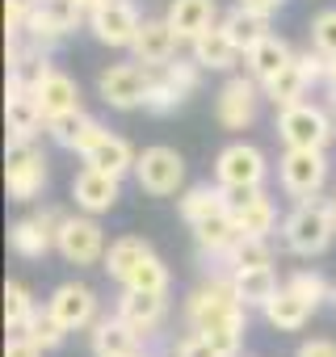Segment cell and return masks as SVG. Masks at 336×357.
Wrapping results in <instances>:
<instances>
[{"instance_id":"19","label":"cell","mask_w":336,"mask_h":357,"mask_svg":"<svg viewBox=\"0 0 336 357\" xmlns=\"http://www.w3.org/2000/svg\"><path fill=\"white\" fill-rule=\"evenodd\" d=\"M177 30L168 26V17H160V22H143L139 26V34H135V43H130V55L143 63V68H164V63H173L177 59Z\"/></svg>"},{"instance_id":"3","label":"cell","mask_w":336,"mask_h":357,"mask_svg":"<svg viewBox=\"0 0 336 357\" xmlns=\"http://www.w3.org/2000/svg\"><path fill=\"white\" fill-rule=\"evenodd\" d=\"M202 63L198 59H173V63H164V68H151V89H147V114H173L185 105V97L198 93L202 84Z\"/></svg>"},{"instance_id":"40","label":"cell","mask_w":336,"mask_h":357,"mask_svg":"<svg viewBox=\"0 0 336 357\" xmlns=\"http://www.w3.org/2000/svg\"><path fill=\"white\" fill-rule=\"evenodd\" d=\"M311 47L323 51L328 59H336V9H323L311 17Z\"/></svg>"},{"instance_id":"13","label":"cell","mask_w":336,"mask_h":357,"mask_svg":"<svg viewBox=\"0 0 336 357\" xmlns=\"http://www.w3.org/2000/svg\"><path fill=\"white\" fill-rule=\"evenodd\" d=\"M59 223H63V215H59L55 206H43V211L17 219V223L9 227V248H13L17 257H26V261H38V257H47V252L55 248Z\"/></svg>"},{"instance_id":"43","label":"cell","mask_w":336,"mask_h":357,"mask_svg":"<svg viewBox=\"0 0 336 357\" xmlns=\"http://www.w3.org/2000/svg\"><path fill=\"white\" fill-rule=\"evenodd\" d=\"M177 357H223V349H215L202 332H190V336L177 344Z\"/></svg>"},{"instance_id":"36","label":"cell","mask_w":336,"mask_h":357,"mask_svg":"<svg viewBox=\"0 0 336 357\" xmlns=\"http://www.w3.org/2000/svg\"><path fill=\"white\" fill-rule=\"evenodd\" d=\"M13 336H30V340H34V344H43V349H59V344H63V336H68V328H63L51 311H34V315L13 332Z\"/></svg>"},{"instance_id":"50","label":"cell","mask_w":336,"mask_h":357,"mask_svg":"<svg viewBox=\"0 0 336 357\" xmlns=\"http://www.w3.org/2000/svg\"><path fill=\"white\" fill-rule=\"evenodd\" d=\"M332 303H336V286H332Z\"/></svg>"},{"instance_id":"9","label":"cell","mask_w":336,"mask_h":357,"mask_svg":"<svg viewBox=\"0 0 336 357\" xmlns=\"http://www.w3.org/2000/svg\"><path fill=\"white\" fill-rule=\"evenodd\" d=\"M215 176L219 185H227L231 194H244V190H261L265 176H269V164H265V151L252 147V143H227L215 160Z\"/></svg>"},{"instance_id":"37","label":"cell","mask_w":336,"mask_h":357,"mask_svg":"<svg viewBox=\"0 0 336 357\" xmlns=\"http://www.w3.org/2000/svg\"><path fill=\"white\" fill-rule=\"evenodd\" d=\"M122 286H130V290H155V294H168V265H164L155 252H147V257L130 269V278H126Z\"/></svg>"},{"instance_id":"12","label":"cell","mask_w":336,"mask_h":357,"mask_svg":"<svg viewBox=\"0 0 336 357\" xmlns=\"http://www.w3.org/2000/svg\"><path fill=\"white\" fill-rule=\"evenodd\" d=\"M261 101H265V84L257 76H231L223 89H219V101H215V114L227 130H244L257 122L261 114Z\"/></svg>"},{"instance_id":"6","label":"cell","mask_w":336,"mask_h":357,"mask_svg":"<svg viewBox=\"0 0 336 357\" xmlns=\"http://www.w3.org/2000/svg\"><path fill=\"white\" fill-rule=\"evenodd\" d=\"M135 181H139V190L151 194V198L177 194L181 181H185V160H181V151H177V147H164V143L143 147L139 160H135Z\"/></svg>"},{"instance_id":"39","label":"cell","mask_w":336,"mask_h":357,"mask_svg":"<svg viewBox=\"0 0 336 357\" xmlns=\"http://www.w3.org/2000/svg\"><path fill=\"white\" fill-rule=\"evenodd\" d=\"M286 286H290L303 303H311V307H319L323 298H332V286H328V282H323V273H315V269H298Z\"/></svg>"},{"instance_id":"29","label":"cell","mask_w":336,"mask_h":357,"mask_svg":"<svg viewBox=\"0 0 336 357\" xmlns=\"http://www.w3.org/2000/svg\"><path fill=\"white\" fill-rule=\"evenodd\" d=\"M244 59H248V76H257V80L265 84V80H273V76L294 59V51H290V43H286V38L269 34V38H261Z\"/></svg>"},{"instance_id":"34","label":"cell","mask_w":336,"mask_h":357,"mask_svg":"<svg viewBox=\"0 0 336 357\" xmlns=\"http://www.w3.org/2000/svg\"><path fill=\"white\" fill-rule=\"evenodd\" d=\"M147 252H151V244H147L143 236H122V240H114V244L105 248V273H109L114 282H126L130 269H135Z\"/></svg>"},{"instance_id":"16","label":"cell","mask_w":336,"mask_h":357,"mask_svg":"<svg viewBox=\"0 0 336 357\" xmlns=\"http://www.w3.org/2000/svg\"><path fill=\"white\" fill-rule=\"evenodd\" d=\"M72 198H76V206H80L84 215H105V211H114L118 198H122V176L84 164V168L76 172V181H72Z\"/></svg>"},{"instance_id":"17","label":"cell","mask_w":336,"mask_h":357,"mask_svg":"<svg viewBox=\"0 0 336 357\" xmlns=\"http://www.w3.org/2000/svg\"><path fill=\"white\" fill-rule=\"evenodd\" d=\"M118 315L130 324V332H135L139 340H151V336L160 332L164 315H168V303H164V294H155V290H130V286H122Z\"/></svg>"},{"instance_id":"10","label":"cell","mask_w":336,"mask_h":357,"mask_svg":"<svg viewBox=\"0 0 336 357\" xmlns=\"http://www.w3.org/2000/svg\"><path fill=\"white\" fill-rule=\"evenodd\" d=\"M84 22H89V13L80 9V0H34L30 22H26V38L51 47V43L76 34Z\"/></svg>"},{"instance_id":"25","label":"cell","mask_w":336,"mask_h":357,"mask_svg":"<svg viewBox=\"0 0 336 357\" xmlns=\"http://www.w3.org/2000/svg\"><path fill=\"white\" fill-rule=\"evenodd\" d=\"M240 236H244V231H240V223L231 219V211H223V215H211V219L194 223L198 252H202V257H215V261H223V257L236 248V240H240Z\"/></svg>"},{"instance_id":"42","label":"cell","mask_w":336,"mask_h":357,"mask_svg":"<svg viewBox=\"0 0 336 357\" xmlns=\"http://www.w3.org/2000/svg\"><path fill=\"white\" fill-rule=\"evenodd\" d=\"M30 9H34V0H5V30H9V38L26 34Z\"/></svg>"},{"instance_id":"2","label":"cell","mask_w":336,"mask_h":357,"mask_svg":"<svg viewBox=\"0 0 336 357\" xmlns=\"http://www.w3.org/2000/svg\"><path fill=\"white\" fill-rule=\"evenodd\" d=\"M332 236H336V211L319 194L315 198H298V206L282 223V244L294 257H319V252H328Z\"/></svg>"},{"instance_id":"26","label":"cell","mask_w":336,"mask_h":357,"mask_svg":"<svg viewBox=\"0 0 336 357\" xmlns=\"http://www.w3.org/2000/svg\"><path fill=\"white\" fill-rule=\"evenodd\" d=\"M135 147L122 139V135H101L89 151H84V164L89 168H101V172H114V176H126V172H135Z\"/></svg>"},{"instance_id":"33","label":"cell","mask_w":336,"mask_h":357,"mask_svg":"<svg viewBox=\"0 0 336 357\" xmlns=\"http://www.w3.org/2000/svg\"><path fill=\"white\" fill-rule=\"evenodd\" d=\"M307 76H303V68H298V59H290L273 80H265V101H273L277 109H286V105H298L303 97H307Z\"/></svg>"},{"instance_id":"8","label":"cell","mask_w":336,"mask_h":357,"mask_svg":"<svg viewBox=\"0 0 336 357\" xmlns=\"http://www.w3.org/2000/svg\"><path fill=\"white\" fill-rule=\"evenodd\" d=\"M55 248L68 265H97L105 261V231L97 215H63L55 231Z\"/></svg>"},{"instance_id":"14","label":"cell","mask_w":336,"mask_h":357,"mask_svg":"<svg viewBox=\"0 0 336 357\" xmlns=\"http://www.w3.org/2000/svg\"><path fill=\"white\" fill-rule=\"evenodd\" d=\"M139 26H143V17H139V9L130 5V0H109L105 9L89 13V30H93V38H97L101 47H114V51H130Z\"/></svg>"},{"instance_id":"48","label":"cell","mask_w":336,"mask_h":357,"mask_svg":"<svg viewBox=\"0 0 336 357\" xmlns=\"http://www.w3.org/2000/svg\"><path fill=\"white\" fill-rule=\"evenodd\" d=\"M105 5H109V0H80L84 13H97V9H105Z\"/></svg>"},{"instance_id":"11","label":"cell","mask_w":336,"mask_h":357,"mask_svg":"<svg viewBox=\"0 0 336 357\" xmlns=\"http://www.w3.org/2000/svg\"><path fill=\"white\" fill-rule=\"evenodd\" d=\"M97 89H101V101L114 105V109H143L147 105V89H151V68H143L139 59L114 63V68L101 72Z\"/></svg>"},{"instance_id":"21","label":"cell","mask_w":336,"mask_h":357,"mask_svg":"<svg viewBox=\"0 0 336 357\" xmlns=\"http://www.w3.org/2000/svg\"><path fill=\"white\" fill-rule=\"evenodd\" d=\"M231 219L240 223L244 236H269L277 223V206L269 202L265 190H244L231 198Z\"/></svg>"},{"instance_id":"47","label":"cell","mask_w":336,"mask_h":357,"mask_svg":"<svg viewBox=\"0 0 336 357\" xmlns=\"http://www.w3.org/2000/svg\"><path fill=\"white\" fill-rule=\"evenodd\" d=\"M328 97H332V109H336V59H332V68H328Z\"/></svg>"},{"instance_id":"23","label":"cell","mask_w":336,"mask_h":357,"mask_svg":"<svg viewBox=\"0 0 336 357\" xmlns=\"http://www.w3.org/2000/svg\"><path fill=\"white\" fill-rule=\"evenodd\" d=\"M135 349H143V340L130 332V324L114 311V315H101L93 324V357H130Z\"/></svg>"},{"instance_id":"31","label":"cell","mask_w":336,"mask_h":357,"mask_svg":"<svg viewBox=\"0 0 336 357\" xmlns=\"http://www.w3.org/2000/svg\"><path fill=\"white\" fill-rule=\"evenodd\" d=\"M219 26L227 30V38H231V43H236L244 55H248V51H252L261 38H269V17H265V13H252V9H244V5H236V9H231L223 22H219Z\"/></svg>"},{"instance_id":"7","label":"cell","mask_w":336,"mask_h":357,"mask_svg":"<svg viewBox=\"0 0 336 357\" xmlns=\"http://www.w3.org/2000/svg\"><path fill=\"white\" fill-rule=\"evenodd\" d=\"M277 135H282L286 147H328L336 126H332L328 109H319L311 101H298V105L277 109Z\"/></svg>"},{"instance_id":"46","label":"cell","mask_w":336,"mask_h":357,"mask_svg":"<svg viewBox=\"0 0 336 357\" xmlns=\"http://www.w3.org/2000/svg\"><path fill=\"white\" fill-rule=\"evenodd\" d=\"M236 5H244V9H252V13H265V17H273L286 0H236Z\"/></svg>"},{"instance_id":"38","label":"cell","mask_w":336,"mask_h":357,"mask_svg":"<svg viewBox=\"0 0 336 357\" xmlns=\"http://www.w3.org/2000/svg\"><path fill=\"white\" fill-rule=\"evenodd\" d=\"M34 311H38V307H34L30 290H26L22 282H9V286H5V328H9V336H13V332L34 315Z\"/></svg>"},{"instance_id":"5","label":"cell","mask_w":336,"mask_h":357,"mask_svg":"<svg viewBox=\"0 0 336 357\" xmlns=\"http://www.w3.org/2000/svg\"><path fill=\"white\" fill-rule=\"evenodd\" d=\"M277 181L290 198H315L328 181L323 147H286L277 160Z\"/></svg>"},{"instance_id":"30","label":"cell","mask_w":336,"mask_h":357,"mask_svg":"<svg viewBox=\"0 0 336 357\" xmlns=\"http://www.w3.org/2000/svg\"><path fill=\"white\" fill-rule=\"evenodd\" d=\"M34 93H38V105H43V114H47V118L68 114V109H80V84H76L68 72H59V68H55V72H51Z\"/></svg>"},{"instance_id":"18","label":"cell","mask_w":336,"mask_h":357,"mask_svg":"<svg viewBox=\"0 0 336 357\" xmlns=\"http://www.w3.org/2000/svg\"><path fill=\"white\" fill-rule=\"evenodd\" d=\"M47 135L63 147V151H76V155H84L101 135H105V126L93 118V114H84V109H68V114H55V118H47Z\"/></svg>"},{"instance_id":"4","label":"cell","mask_w":336,"mask_h":357,"mask_svg":"<svg viewBox=\"0 0 336 357\" xmlns=\"http://www.w3.org/2000/svg\"><path fill=\"white\" fill-rule=\"evenodd\" d=\"M5 185L13 202H34L47 190V155L34 147V139H9L5 151Z\"/></svg>"},{"instance_id":"51","label":"cell","mask_w":336,"mask_h":357,"mask_svg":"<svg viewBox=\"0 0 336 357\" xmlns=\"http://www.w3.org/2000/svg\"><path fill=\"white\" fill-rule=\"evenodd\" d=\"M332 211H336V198H332Z\"/></svg>"},{"instance_id":"15","label":"cell","mask_w":336,"mask_h":357,"mask_svg":"<svg viewBox=\"0 0 336 357\" xmlns=\"http://www.w3.org/2000/svg\"><path fill=\"white\" fill-rule=\"evenodd\" d=\"M47 311H51L68 332H84V328H93V324L101 319V315H97V294H93V286H84V282H63V286L51 294Z\"/></svg>"},{"instance_id":"20","label":"cell","mask_w":336,"mask_h":357,"mask_svg":"<svg viewBox=\"0 0 336 357\" xmlns=\"http://www.w3.org/2000/svg\"><path fill=\"white\" fill-rule=\"evenodd\" d=\"M5 122H9V139H34V135L47 126V114H43V105H38V93H34V89H22V84H9Z\"/></svg>"},{"instance_id":"44","label":"cell","mask_w":336,"mask_h":357,"mask_svg":"<svg viewBox=\"0 0 336 357\" xmlns=\"http://www.w3.org/2000/svg\"><path fill=\"white\" fill-rule=\"evenodd\" d=\"M47 349L43 344H34L30 336H9V344H5V357H43Z\"/></svg>"},{"instance_id":"41","label":"cell","mask_w":336,"mask_h":357,"mask_svg":"<svg viewBox=\"0 0 336 357\" xmlns=\"http://www.w3.org/2000/svg\"><path fill=\"white\" fill-rule=\"evenodd\" d=\"M298 59V68H303V76H307V84H328V68H332V59L323 55V51H303V55H294Z\"/></svg>"},{"instance_id":"49","label":"cell","mask_w":336,"mask_h":357,"mask_svg":"<svg viewBox=\"0 0 336 357\" xmlns=\"http://www.w3.org/2000/svg\"><path fill=\"white\" fill-rule=\"evenodd\" d=\"M130 357H151V353H143V349H135V353H130Z\"/></svg>"},{"instance_id":"27","label":"cell","mask_w":336,"mask_h":357,"mask_svg":"<svg viewBox=\"0 0 336 357\" xmlns=\"http://www.w3.org/2000/svg\"><path fill=\"white\" fill-rule=\"evenodd\" d=\"M227 194H231L227 185H194V190L177 202V211H181V219L194 227V223H202V219H211V215L231 211V198H227Z\"/></svg>"},{"instance_id":"1","label":"cell","mask_w":336,"mask_h":357,"mask_svg":"<svg viewBox=\"0 0 336 357\" xmlns=\"http://www.w3.org/2000/svg\"><path fill=\"white\" fill-rule=\"evenodd\" d=\"M185 319L194 332H202L215 349H223V357H236L244 349V332H248V307L236 294L231 273H215L211 282H202L190 303H185Z\"/></svg>"},{"instance_id":"32","label":"cell","mask_w":336,"mask_h":357,"mask_svg":"<svg viewBox=\"0 0 336 357\" xmlns=\"http://www.w3.org/2000/svg\"><path fill=\"white\" fill-rule=\"evenodd\" d=\"M227 273H231L236 294H240V303H244V307H265V303L282 290L269 265H265V269H227Z\"/></svg>"},{"instance_id":"28","label":"cell","mask_w":336,"mask_h":357,"mask_svg":"<svg viewBox=\"0 0 336 357\" xmlns=\"http://www.w3.org/2000/svg\"><path fill=\"white\" fill-rule=\"evenodd\" d=\"M261 311H265L269 328H277V332H298V328L311 319V311H315V307H311V303H303L290 286H282V290L261 307Z\"/></svg>"},{"instance_id":"45","label":"cell","mask_w":336,"mask_h":357,"mask_svg":"<svg viewBox=\"0 0 336 357\" xmlns=\"http://www.w3.org/2000/svg\"><path fill=\"white\" fill-rule=\"evenodd\" d=\"M294 357H336V340H323V336H315V340H303Z\"/></svg>"},{"instance_id":"35","label":"cell","mask_w":336,"mask_h":357,"mask_svg":"<svg viewBox=\"0 0 336 357\" xmlns=\"http://www.w3.org/2000/svg\"><path fill=\"white\" fill-rule=\"evenodd\" d=\"M227 269H265L273 265V252H269V240L265 236H240L236 248L223 257Z\"/></svg>"},{"instance_id":"24","label":"cell","mask_w":336,"mask_h":357,"mask_svg":"<svg viewBox=\"0 0 336 357\" xmlns=\"http://www.w3.org/2000/svg\"><path fill=\"white\" fill-rule=\"evenodd\" d=\"M190 51H194V59L202 63V68H211V72H231L236 63H240V47L227 38V30L223 26H211V30H202L194 43H190Z\"/></svg>"},{"instance_id":"22","label":"cell","mask_w":336,"mask_h":357,"mask_svg":"<svg viewBox=\"0 0 336 357\" xmlns=\"http://www.w3.org/2000/svg\"><path fill=\"white\" fill-rule=\"evenodd\" d=\"M164 17H168V26L177 30L181 43H194L202 30L219 26V5H215V0H173Z\"/></svg>"}]
</instances>
